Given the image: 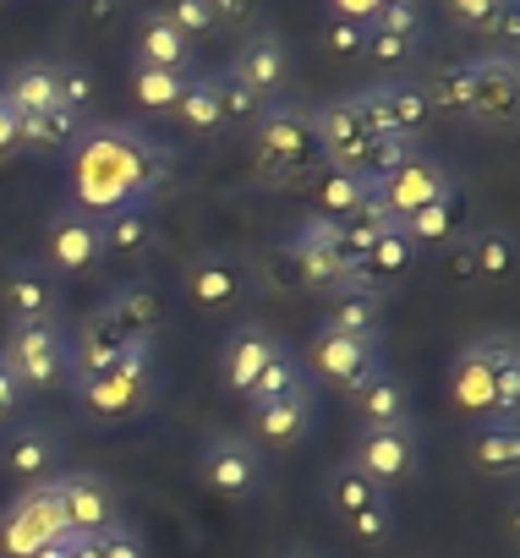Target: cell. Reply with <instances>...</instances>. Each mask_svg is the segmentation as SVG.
I'll list each match as a JSON object with an SVG mask.
<instances>
[{
    "mask_svg": "<svg viewBox=\"0 0 520 558\" xmlns=\"http://www.w3.org/2000/svg\"><path fill=\"white\" fill-rule=\"evenodd\" d=\"M45 252V268L61 279H77V274H88V268H99L105 257H110V246H105V225H99V214H88L83 203H56L50 208V219H45V241H39Z\"/></svg>",
    "mask_w": 520,
    "mask_h": 558,
    "instance_id": "obj_5",
    "label": "cell"
},
{
    "mask_svg": "<svg viewBox=\"0 0 520 558\" xmlns=\"http://www.w3.org/2000/svg\"><path fill=\"white\" fill-rule=\"evenodd\" d=\"M0 99H7L23 121L61 110V61H45V56L17 61V66L7 72V83H0Z\"/></svg>",
    "mask_w": 520,
    "mask_h": 558,
    "instance_id": "obj_24",
    "label": "cell"
},
{
    "mask_svg": "<svg viewBox=\"0 0 520 558\" xmlns=\"http://www.w3.org/2000/svg\"><path fill=\"white\" fill-rule=\"evenodd\" d=\"M170 175V148H148L126 126L83 132L72 148V203L88 214H110L121 203H148V192Z\"/></svg>",
    "mask_w": 520,
    "mask_h": 558,
    "instance_id": "obj_1",
    "label": "cell"
},
{
    "mask_svg": "<svg viewBox=\"0 0 520 558\" xmlns=\"http://www.w3.org/2000/svg\"><path fill=\"white\" fill-rule=\"evenodd\" d=\"M66 531H72V525H66L56 476H50V482H28L7 509H0V553H7V558H34L39 547L61 542Z\"/></svg>",
    "mask_w": 520,
    "mask_h": 558,
    "instance_id": "obj_8",
    "label": "cell"
},
{
    "mask_svg": "<svg viewBox=\"0 0 520 558\" xmlns=\"http://www.w3.org/2000/svg\"><path fill=\"white\" fill-rule=\"evenodd\" d=\"M449 192H460L455 175H449V165H438V159H427V154H411L395 175L378 181V197H384V208H389L395 219H411L416 208H427V203H438V197H449Z\"/></svg>",
    "mask_w": 520,
    "mask_h": 558,
    "instance_id": "obj_20",
    "label": "cell"
},
{
    "mask_svg": "<svg viewBox=\"0 0 520 558\" xmlns=\"http://www.w3.org/2000/svg\"><path fill=\"white\" fill-rule=\"evenodd\" d=\"M378 318H384V291H378V286H367V279H356V286H340V291H329L324 329L373 340V335H378Z\"/></svg>",
    "mask_w": 520,
    "mask_h": 558,
    "instance_id": "obj_26",
    "label": "cell"
},
{
    "mask_svg": "<svg viewBox=\"0 0 520 558\" xmlns=\"http://www.w3.org/2000/svg\"><path fill=\"white\" fill-rule=\"evenodd\" d=\"M422 94H427V110L433 116H465L471 110V77L465 66H438L422 77Z\"/></svg>",
    "mask_w": 520,
    "mask_h": 558,
    "instance_id": "obj_37",
    "label": "cell"
},
{
    "mask_svg": "<svg viewBox=\"0 0 520 558\" xmlns=\"http://www.w3.org/2000/svg\"><path fill=\"white\" fill-rule=\"evenodd\" d=\"M378 197V181L373 175H356V170H324L318 175V214L324 219H356L367 203Z\"/></svg>",
    "mask_w": 520,
    "mask_h": 558,
    "instance_id": "obj_30",
    "label": "cell"
},
{
    "mask_svg": "<svg viewBox=\"0 0 520 558\" xmlns=\"http://www.w3.org/2000/svg\"><path fill=\"white\" fill-rule=\"evenodd\" d=\"M170 116H181L197 137H219L225 132V116H219V94H214V72H197V77H186V88H181V99H176V110Z\"/></svg>",
    "mask_w": 520,
    "mask_h": 558,
    "instance_id": "obj_35",
    "label": "cell"
},
{
    "mask_svg": "<svg viewBox=\"0 0 520 558\" xmlns=\"http://www.w3.org/2000/svg\"><path fill=\"white\" fill-rule=\"evenodd\" d=\"M297 384H307V373H302V362H297V356L286 351V356H275V362H269L264 373H257V378H252V389H246L241 400H246V411H252V405H269V400H280V395H291Z\"/></svg>",
    "mask_w": 520,
    "mask_h": 558,
    "instance_id": "obj_40",
    "label": "cell"
},
{
    "mask_svg": "<svg viewBox=\"0 0 520 558\" xmlns=\"http://www.w3.org/2000/svg\"><path fill=\"white\" fill-rule=\"evenodd\" d=\"M416 252H411V241H406V230L395 225L389 235H378L373 241V252H367V263L356 268V279H367V286H378V279H395V274H406V263H411Z\"/></svg>",
    "mask_w": 520,
    "mask_h": 558,
    "instance_id": "obj_39",
    "label": "cell"
},
{
    "mask_svg": "<svg viewBox=\"0 0 520 558\" xmlns=\"http://www.w3.org/2000/svg\"><path fill=\"white\" fill-rule=\"evenodd\" d=\"M455 274L465 279H504L515 268V235L504 225H476L455 235Z\"/></svg>",
    "mask_w": 520,
    "mask_h": 558,
    "instance_id": "obj_25",
    "label": "cell"
},
{
    "mask_svg": "<svg viewBox=\"0 0 520 558\" xmlns=\"http://www.w3.org/2000/svg\"><path fill=\"white\" fill-rule=\"evenodd\" d=\"M88 105H94V72L77 61H61V110L88 116Z\"/></svg>",
    "mask_w": 520,
    "mask_h": 558,
    "instance_id": "obj_46",
    "label": "cell"
},
{
    "mask_svg": "<svg viewBox=\"0 0 520 558\" xmlns=\"http://www.w3.org/2000/svg\"><path fill=\"white\" fill-rule=\"evenodd\" d=\"M286 257H291V268H297V279L307 291H340V286H351V268H346V257H340V225L335 219H324V214H307L291 235H286Z\"/></svg>",
    "mask_w": 520,
    "mask_h": 558,
    "instance_id": "obj_12",
    "label": "cell"
},
{
    "mask_svg": "<svg viewBox=\"0 0 520 558\" xmlns=\"http://www.w3.org/2000/svg\"><path fill=\"white\" fill-rule=\"evenodd\" d=\"M99 225H105V246H110V252H126V257L148 252L154 235H159V219H154L148 203H121V208L99 214Z\"/></svg>",
    "mask_w": 520,
    "mask_h": 558,
    "instance_id": "obj_31",
    "label": "cell"
},
{
    "mask_svg": "<svg viewBox=\"0 0 520 558\" xmlns=\"http://www.w3.org/2000/svg\"><path fill=\"white\" fill-rule=\"evenodd\" d=\"M346 465H356L384 493L400 487V482H411L422 471V433H416V422L406 416V422H384V427H356Z\"/></svg>",
    "mask_w": 520,
    "mask_h": 558,
    "instance_id": "obj_10",
    "label": "cell"
},
{
    "mask_svg": "<svg viewBox=\"0 0 520 558\" xmlns=\"http://www.w3.org/2000/svg\"><path fill=\"white\" fill-rule=\"evenodd\" d=\"M373 34H389V39H411V45H422V7H411V0H384Z\"/></svg>",
    "mask_w": 520,
    "mask_h": 558,
    "instance_id": "obj_43",
    "label": "cell"
},
{
    "mask_svg": "<svg viewBox=\"0 0 520 558\" xmlns=\"http://www.w3.org/2000/svg\"><path fill=\"white\" fill-rule=\"evenodd\" d=\"M56 493H61V509H66V525L77 536H99L105 525L121 520V493L110 476L99 471H66L56 476Z\"/></svg>",
    "mask_w": 520,
    "mask_h": 558,
    "instance_id": "obj_18",
    "label": "cell"
},
{
    "mask_svg": "<svg viewBox=\"0 0 520 558\" xmlns=\"http://www.w3.org/2000/svg\"><path fill=\"white\" fill-rule=\"evenodd\" d=\"M66 395L88 416H99V422H121V416L143 411L148 395H154V335L148 340H132L116 367H105V373H94L83 384H66Z\"/></svg>",
    "mask_w": 520,
    "mask_h": 558,
    "instance_id": "obj_4",
    "label": "cell"
},
{
    "mask_svg": "<svg viewBox=\"0 0 520 558\" xmlns=\"http://www.w3.org/2000/svg\"><path fill=\"white\" fill-rule=\"evenodd\" d=\"M66 444L45 416H17L12 427H0V471H12L23 487L28 482H50L61 465Z\"/></svg>",
    "mask_w": 520,
    "mask_h": 558,
    "instance_id": "obj_15",
    "label": "cell"
},
{
    "mask_svg": "<svg viewBox=\"0 0 520 558\" xmlns=\"http://www.w3.org/2000/svg\"><path fill=\"white\" fill-rule=\"evenodd\" d=\"M252 170L264 186H302L307 175H324L318 121L302 99H269L252 121Z\"/></svg>",
    "mask_w": 520,
    "mask_h": 558,
    "instance_id": "obj_3",
    "label": "cell"
},
{
    "mask_svg": "<svg viewBox=\"0 0 520 558\" xmlns=\"http://www.w3.org/2000/svg\"><path fill=\"white\" fill-rule=\"evenodd\" d=\"M351 99H356V110L367 116V126H373L378 137H416V132L433 121L427 94H422L416 77H378L373 88H362V94H351Z\"/></svg>",
    "mask_w": 520,
    "mask_h": 558,
    "instance_id": "obj_13",
    "label": "cell"
},
{
    "mask_svg": "<svg viewBox=\"0 0 520 558\" xmlns=\"http://www.w3.org/2000/svg\"><path fill=\"white\" fill-rule=\"evenodd\" d=\"M34 558H66V547H61V542H50V547H39Z\"/></svg>",
    "mask_w": 520,
    "mask_h": 558,
    "instance_id": "obj_53",
    "label": "cell"
},
{
    "mask_svg": "<svg viewBox=\"0 0 520 558\" xmlns=\"http://www.w3.org/2000/svg\"><path fill=\"white\" fill-rule=\"evenodd\" d=\"M455 23H471V28H482V34H493V23H498V7L493 0H455Z\"/></svg>",
    "mask_w": 520,
    "mask_h": 558,
    "instance_id": "obj_50",
    "label": "cell"
},
{
    "mask_svg": "<svg viewBox=\"0 0 520 558\" xmlns=\"http://www.w3.org/2000/svg\"><path fill=\"white\" fill-rule=\"evenodd\" d=\"M61 547H66V558H99L94 536H77V531H66V536H61Z\"/></svg>",
    "mask_w": 520,
    "mask_h": 558,
    "instance_id": "obj_52",
    "label": "cell"
},
{
    "mask_svg": "<svg viewBox=\"0 0 520 558\" xmlns=\"http://www.w3.org/2000/svg\"><path fill=\"white\" fill-rule=\"evenodd\" d=\"M132 340H143V335H126L105 307H94L77 329H66V345H72V378H66V384H83V378H94V373L116 367V362H121V351H126Z\"/></svg>",
    "mask_w": 520,
    "mask_h": 558,
    "instance_id": "obj_23",
    "label": "cell"
},
{
    "mask_svg": "<svg viewBox=\"0 0 520 558\" xmlns=\"http://www.w3.org/2000/svg\"><path fill=\"white\" fill-rule=\"evenodd\" d=\"M83 132H88L83 116H72V110H50V116H28V121H23L17 148H28V154H66V148H77Z\"/></svg>",
    "mask_w": 520,
    "mask_h": 558,
    "instance_id": "obj_34",
    "label": "cell"
},
{
    "mask_svg": "<svg viewBox=\"0 0 520 558\" xmlns=\"http://www.w3.org/2000/svg\"><path fill=\"white\" fill-rule=\"evenodd\" d=\"M275 356H286V340H280L275 329H264V324H241V329H230L225 345H219V384H225L230 395H246L252 378L264 373Z\"/></svg>",
    "mask_w": 520,
    "mask_h": 558,
    "instance_id": "obj_21",
    "label": "cell"
},
{
    "mask_svg": "<svg viewBox=\"0 0 520 558\" xmlns=\"http://www.w3.org/2000/svg\"><path fill=\"white\" fill-rule=\"evenodd\" d=\"M23 405H28L23 384L12 378V367H7V362H0V427H12V422L23 416Z\"/></svg>",
    "mask_w": 520,
    "mask_h": 558,
    "instance_id": "obj_49",
    "label": "cell"
},
{
    "mask_svg": "<svg viewBox=\"0 0 520 558\" xmlns=\"http://www.w3.org/2000/svg\"><path fill=\"white\" fill-rule=\"evenodd\" d=\"M94 547H99V558H148V547H143V531H137V525H126V520L105 525V531L94 536Z\"/></svg>",
    "mask_w": 520,
    "mask_h": 558,
    "instance_id": "obj_47",
    "label": "cell"
},
{
    "mask_svg": "<svg viewBox=\"0 0 520 558\" xmlns=\"http://www.w3.org/2000/svg\"><path fill=\"white\" fill-rule=\"evenodd\" d=\"M307 367H313V378H324V384L340 389V395H356V389H367L378 373H389L378 335L362 340V335H335V329H324V324H318V335L307 340Z\"/></svg>",
    "mask_w": 520,
    "mask_h": 558,
    "instance_id": "obj_11",
    "label": "cell"
},
{
    "mask_svg": "<svg viewBox=\"0 0 520 558\" xmlns=\"http://www.w3.org/2000/svg\"><path fill=\"white\" fill-rule=\"evenodd\" d=\"M460 214H465V203H460V192H449V197H438V203H427V208H416L411 219H400V230H406V241H411V252H433V246H455V235H460Z\"/></svg>",
    "mask_w": 520,
    "mask_h": 558,
    "instance_id": "obj_29",
    "label": "cell"
},
{
    "mask_svg": "<svg viewBox=\"0 0 520 558\" xmlns=\"http://www.w3.org/2000/svg\"><path fill=\"white\" fill-rule=\"evenodd\" d=\"M214 94H219V116H225V126H252L257 116H264V105H269V99H257L235 72H214Z\"/></svg>",
    "mask_w": 520,
    "mask_h": 558,
    "instance_id": "obj_41",
    "label": "cell"
},
{
    "mask_svg": "<svg viewBox=\"0 0 520 558\" xmlns=\"http://www.w3.org/2000/svg\"><path fill=\"white\" fill-rule=\"evenodd\" d=\"M346 400H351V411L362 416V427L406 422V411H411V395H406V384H400L395 373H378L367 389H356V395H346Z\"/></svg>",
    "mask_w": 520,
    "mask_h": 558,
    "instance_id": "obj_32",
    "label": "cell"
},
{
    "mask_svg": "<svg viewBox=\"0 0 520 558\" xmlns=\"http://www.w3.org/2000/svg\"><path fill=\"white\" fill-rule=\"evenodd\" d=\"M99 307H105L126 335H143V340H148V329H154V324H159V313H165V307H159V291H154V286H143V279H132V286H116Z\"/></svg>",
    "mask_w": 520,
    "mask_h": 558,
    "instance_id": "obj_33",
    "label": "cell"
},
{
    "mask_svg": "<svg viewBox=\"0 0 520 558\" xmlns=\"http://www.w3.org/2000/svg\"><path fill=\"white\" fill-rule=\"evenodd\" d=\"M0 362L12 367V378L23 384V395H50V389H66V378H72L66 324L7 329V340H0Z\"/></svg>",
    "mask_w": 520,
    "mask_h": 558,
    "instance_id": "obj_6",
    "label": "cell"
},
{
    "mask_svg": "<svg viewBox=\"0 0 520 558\" xmlns=\"http://www.w3.org/2000/svg\"><path fill=\"white\" fill-rule=\"evenodd\" d=\"M165 23L192 39V34H214V28H219V12H214V0H170Z\"/></svg>",
    "mask_w": 520,
    "mask_h": 558,
    "instance_id": "obj_44",
    "label": "cell"
},
{
    "mask_svg": "<svg viewBox=\"0 0 520 558\" xmlns=\"http://www.w3.org/2000/svg\"><path fill=\"white\" fill-rule=\"evenodd\" d=\"M324 50L340 56V61H356L367 50V28H351V23H329L324 28Z\"/></svg>",
    "mask_w": 520,
    "mask_h": 558,
    "instance_id": "obj_48",
    "label": "cell"
},
{
    "mask_svg": "<svg viewBox=\"0 0 520 558\" xmlns=\"http://www.w3.org/2000/svg\"><path fill=\"white\" fill-rule=\"evenodd\" d=\"M17 137H23V116L0 99V154H12L17 148Z\"/></svg>",
    "mask_w": 520,
    "mask_h": 558,
    "instance_id": "obj_51",
    "label": "cell"
},
{
    "mask_svg": "<svg viewBox=\"0 0 520 558\" xmlns=\"http://www.w3.org/2000/svg\"><path fill=\"white\" fill-rule=\"evenodd\" d=\"M181 286H186V296L197 307L219 313V307H230V302L246 296V263H235L230 252L208 246V252H197V257L181 263Z\"/></svg>",
    "mask_w": 520,
    "mask_h": 558,
    "instance_id": "obj_22",
    "label": "cell"
},
{
    "mask_svg": "<svg viewBox=\"0 0 520 558\" xmlns=\"http://www.w3.org/2000/svg\"><path fill=\"white\" fill-rule=\"evenodd\" d=\"M449 400L465 416H515L520 411V345L509 329H487L460 345L449 362Z\"/></svg>",
    "mask_w": 520,
    "mask_h": 558,
    "instance_id": "obj_2",
    "label": "cell"
},
{
    "mask_svg": "<svg viewBox=\"0 0 520 558\" xmlns=\"http://www.w3.org/2000/svg\"><path fill=\"white\" fill-rule=\"evenodd\" d=\"M318 121V148H324V170H356L367 175V159H373V143L378 132L367 126V116L356 110V99H329L324 110H313Z\"/></svg>",
    "mask_w": 520,
    "mask_h": 558,
    "instance_id": "obj_14",
    "label": "cell"
},
{
    "mask_svg": "<svg viewBox=\"0 0 520 558\" xmlns=\"http://www.w3.org/2000/svg\"><path fill=\"white\" fill-rule=\"evenodd\" d=\"M181 88H186V77H181V72L132 66V99H137L143 110H154V116H170V110H176V99H181Z\"/></svg>",
    "mask_w": 520,
    "mask_h": 558,
    "instance_id": "obj_38",
    "label": "cell"
},
{
    "mask_svg": "<svg viewBox=\"0 0 520 558\" xmlns=\"http://www.w3.org/2000/svg\"><path fill=\"white\" fill-rule=\"evenodd\" d=\"M416 50H422V45H411V39H389V34H367V50H362V56H367L373 66H384L389 77H400V72H406V66L416 61Z\"/></svg>",
    "mask_w": 520,
    "mask_h": 558,
    "instance_id": "obj_45",
    "label": "cell"
},
{
    "mask_svg": "<svg viewBox=\"0 0 520 558\" xmlns=\"http://www.w3.org/2000/svg\"><path fill=\"white\" fill-rule=\"evenodd\" d=\"M132 66H154V72H181V77H186V66H192V39L176 34V28L165 23V12H148V17H143V34H137V61H132Z\"/></svg>",
    "mask_w": 520,
    "mask_h": 558,
    "instance_id": "obj_28",
    "label": "cell"
},
{
    "mask_svg": "<svg viewBox=\"0 0 520 558\" xmlns=\"http://www.w3.org/2000/svg\"><path fill=\"white\" fill-rule=\"evenodd\" d=\"M275 558H318V553H307V547H286V553H275Z\"/></svg>",
    "mask_w": 520,
    "mask_h": 558,
    "instance_id": "obj_54",
    "label": "cell"
},
{
    "mask_svg": "<svg viewBox=\"0 0 520 558\" xmlns=\"http://www.w3.org/2000/svg\"><path fill=\"white\" fill-rule=\"evenodd\" d=\"M0 313H7V329L66 324V286L45 268V257H12L0 274Z\"/></svg>",
    "mask_w": 520,
    "mask_h": 558,
    "instance_id": "obj_7",
    "label": "cell"
},
{
    "mask_svg": "<svg viewBox=\"0 0 520 558\" xmlns=\"http://www.w3.org/2000/svg\"><path fill=\"white\" fill-rule=\"evenodd\" d=\"M340 525H346L351 542L378 547V542L395 536V498H384V504H373V509H362V514H351V520H340Z\"/></svg>",
    "mask_w": 520,
    "mask_h": 558,
    "instance_id": "obj_42",
    "label": "cell"
},
{
    "mask_svg": "<svg viewBox=\"0 0 520 558\" xmlns=\"http://www.w3.org/2000/svg\"><path fill=\"white\" fill-rule=\"evenodd\" d=\"M252 422H246V438L257 444V449H297V444H307L313 438V427H318V395H313V378L307 384H297L291 395H280V400H269V405H252L246 411Z\"/></svg>",
    "mask_w": 520,
    "mask_h": 558,
    "instance_id": "obj_16",
    "label": "cell"
},
{
    "mask_svg": "<svg viewBox=\"0 0 520 558\" xmlns=\"http://www.w3.org/2000/svg\"><path fill=\"white\" fill-rule=\"evenodd\" d=\"M197 482L208 493H219V498H252V493H264V482H269V460L246 433L219 427L197 449Z\"/></svg>",
    "mask_w": 520,
    "mask_h": 558,
    "instance_id": "obj_9",
    "label": "cell"
},
{
    "mask_svg": "<svg viewBox=\"0 0 520 558\" xmlns=\"http://www.w3.org/2000/svg\"><path fill=\"white\" fill-rule=\"evenodd\" d=\"M230 72H235L257 99H286V83H291V45H286L275 28H252V34L235 45Z\"/></svg>",
    "mask_w": 520,
    "mask_h": 558,
    "instance_id": "obj_19",
    "label": "cell"
},
{
    "mask_svg": "<svg viewBox=\"0 0 520 558\" xmlns=\"http://www.w3.org/2000/svg\"><path fill=\"white\" fill-rule=\"evenodd\" d=\"M465 77H471V121L482 126H509L515 121V105H520V66L515 56H476L465 61Z\"/></svg>",
    "mask_w": 520,
    "mask_h": 558,
    "instance_id": "obj_17",
    "label": "cell"
},
{
    "mask_svg": "<svg viewBox=\"0 0 520 558\" xmlns=\"http://www.w3.org/2000/svg\"><path fill=\"white\" fill-rule=\"evenodd\" d=\"M324 498H329L335 520H351V514H362V509L384 504L389 493H384V487H373V482H367L356 465H335V471H329V487H324Z\"/></svg>",
    "mask_w": 520,
    "mask_h": 558,
    "instance_id": "obj_36",
    "label": "cell"
},
{
    "mask_svg": "<svg viewBox=\"0 0 520 558\" xmlns=\"http://www.w3.org/2000/svg\"><path fill=\"white\" fill-rule=\"evenodd\" d=\"M471 465L482 476H515L520 471V422L515 416H482L471 433Z\"/></svg>",
    "mask_w": 520,
    "mask_h": 558,
    "instance_id": "obj_27",
    "label": "cell"
}]
</instances>
